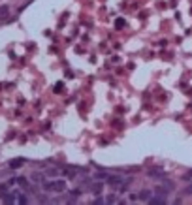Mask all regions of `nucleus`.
Returning <instances> with one entry per match:
<instances>
[{"instance_id": "nucleus-14", "label": "nucleus", "mask_w": 192, "mask_h": 205, "mask_svg": "<svg viewBox=\"0 0 192 205\" xmlns=\"http://www.w3.org/2000/svg\"><path fill=\"white\" fill-rule=\"evenodd\" d=\"M92 203H94V205H102V203H104V200H94Z\"/></svg>"}, {"instance_id": "nucleus-10", "label": "nucleus", "mask_w": 192, "mask_h": 205, "mask_svg": "<svg viewBox=\"0 0 192 205\" xmlns=\"http://www.w3.org/2000/svg\"><path fill=\"white\" fill-rule=\"evenodd\" d=\"M17 203H21V205H25V203H28V200H27V196H19V200H17Z\"/></svg>"}, {"instance_id": "nucleus-13", "label": "nucleus", "mask_w": 192, "mask_h": 205, "mask_svg": "<svg viewBox=\"0 0 192 205\" xmlns=\"http://www.w3.org/2000/svg\"><path fill=\"white\" fill-rule=\"evenodd\" d=\"M17 182H19L21 186H27V179H23V177H21V179H17Z\"/></svg>"}, {"instance_id": "nucleus-3", "label": "nucleus", "mask_w": 192, "mask_h": 205, "mask_svg": "<svg viewBox=\"0 0 192 205\" xmlns=\"http://www.w3.org/2000/svg\"><path fill=\"white\" fill-rule=\"evenodd\" d=\"M89 190L92 192V194H100L102 190H104V182H94V185H90Z\"/></svg>"}, {"instance_id": "nucleus-16", "label": "nucleus", "mask_w": 192, "mask_h": 205, "mask_svg": "<svg viewBox=\"0 0 192 205\" xmlns=\"http://www.w3.org/2000/svg\"><path fill=\"white\" fill-rule=\"evenodd\" d=\"M187 194H192V185H190V186L187 188Z\"/></svg>"}, {"instance_id": "nucleus-6", "label": "nucleus", "mask_w": 192, "mask_h": 205, "mask_svg": "<svg viewBox=\"0 0 192 205\" xmlns=\"http://www.w3.org/2000/svg\"><path fill=\"white\" fill-rule=\"evenodd\" d=\"M23 164H25V160H23V158H13V160L9 162V168H11V169H17V168H21Z\"/></svg>"}, {"instance_id": "nucleus-15", "label": "nucleus", "mask_w": 192, "mask_h": 205, "mask_svg": "<svg viewBox=\"0 0 192 205\" xmlns=\"http://www.w3.org/2000/svg\"><path fill=\"white\" fill-rule=\"evenodd\" d=\"M185 179H192V169H190V171H188V173L185 175Z\"/></svg>"}, {"instance_id": "nucleus-12", "label": "nucleus", "mask_w": 192, "mask_h": 205, "mask_svg": "<svg viewBox=\"0 0 192 205\" xmlns=\"http://www.w3.org/2000/svg\"><path fill=\"white\" fill-rule=\"evenodd\" d=\"M8 13V6H2L0 8V15H6Z\"/></svg>"}, {"instance_id": "nucleus-1", "label": "nucleus", "mask_w": 192, "mask_h": 205, "mask_svg": "<svg viewBox=\"0 0 192 205\" xmlns=\"http://www.w3.org/2000/svg\"><path fill=\"white\" fill-rule=\"evenodd\" d=\"M43 190L45 192H64L66 190V181H62V179L47 181V182H43Z\"/></svg>"}, {"instance_id": "nucleus-11", "label": "nucleus", "mask_w": 192, "mask_h": 205, "mask_svg": "<svg viewBox=\"0 0 192 205\" xmlns=\"http://www.w3.org/2000/svg\"><path fill=\"white\" fill-rule=\"evenodd\" d=\"M117 201V196H109L107 200H106V203H115Z\"/></svg>"}, {"instance_id": "nucleus-7", "label": "nucleus", "mask_w": 192, "mask_h": 205, "mask_svg": "<svg viewBox=\"0 0 192 205\" xmlns=\"http://www.w3.org/2000/svg\"><path fill=\"white\" fill-rule=\"evenodd\" d=\"M139 200H143V201H149V200H151V192H149V190H143V192L139 194Z\"/></svg>"}, {"instance_id": "nucleus-9", "label": "nucleus", "mask_w": 192, "mask_h": 205, "mask_svg": "<svg viewBox=\"0 0 192 205\" xmlns=\"http://www.w3.org/2000/svg\"><path fill=\"white\" fill-rule=\"evenodd\" d=\"M4 201H6V203H13V201H15V196H13V194H6V196H4Z\"/></svg>"}, {"instance_id": "nucleus-2", "label": "nucleus", "mask_w": 192, "mask_h": 205, "mask_svg": "<svg viewBox=\"0 0 192 205\" xmlns=\"http://www.w3.org/2000/svg\"><path fill=\"white\" fill-rule=\"evenodd\" d=\"M149 177L164 181V179H166V173H164V171H160V169H151V171H149Z\"/></svg>"}, {"instance_id": "nucleus-4", "label": "nucleus", "mask_w": 192, "mask_h": 205, "mask_svg": "<svg viewBox=\"0 0 192 205\" xmlns=\"http://www.w3.org/2000/svg\"><path fill=\"white\" fill-rule=\"evenodd\" d=\"M149 205H164L166 203V196H158V198H151L149 201H147Z\"/></svg>"}, {"instance_id": "nucleus-8", "label": "nucleus", "mask_w": 192, "mask_h": 205, "mask_svg": "<svg viewBox=\"0 0 192 205\" xmlns=\"http://www.w3.org/2000/svg\"><path fill=\"white\" fill-rule=\"evenodd\" d=\"M109 177V173H106V171H98L96 173V179H100V181H106Z\"/></svg>"}, {"instance_id": "nucleus-5", "label": "nucleus", "mask_w": 192, "mask_h": 205, "mask_svg": "<svg viewBox=\"0 0 192 205\" xmlns=\"http://www.w3.org/2000/svg\"><path fill=\"white\" fill-rule=\"evenodd\" d=\"M106 181L109 182V185H113V186H117V185H121V182H122V179H121L119 175H109Z\"/></svg>"}]
</instances>
